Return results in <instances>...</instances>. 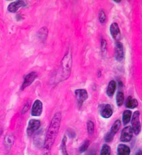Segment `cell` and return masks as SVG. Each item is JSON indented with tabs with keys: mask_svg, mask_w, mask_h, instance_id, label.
I'll return each instance as SVG.
<instances>
[{
	"mask_svg": "<svg viewBox=\"0 0 142 155\" xmlns=\"http://www.w3.org/2000/svg\"><path fill=\"white\" fill-rule=\"evenodd\" d=\"M61 120V113L59 112L56 113L53 116L50 125L48 129L44 146L46 154L48 155H50V150L54 143L56 138L57 136L60 127Z\"/></svg>",
	"mask_w": 142,
	"mask_h": 155,
	"instance_id": "1",
	"label": "cell"
},
{
	"mask_svg": "<svg viewBox=\"0 0 142 155\" xmlns=\"http://www.w3.org/2000/svg\"><path fill=\"white\" fill-rule=\"evenodd\" d=\"M72 56L71 51L69 50L64 56L62 61V81L68 79L72 71Z\"/></svg>",
	"mask_w": 142,
	"mask_h": 155,
	"instance_id": "2",
	"label": "cell"
},
{
	"mask_svg": "<svg viewBox=\"0 0 142 155\" xmlns=\"http://www.w3.org/2000/svg\"><path fill=\"white\" fill-rule=\"evenodd\" d=\"M133 133L138 135L141 131V124L140 122V112L138 110L134 112L131 121Z\"/></svg>",
	"mask_w": 142,
	"mask_h": 155,
	"instance_id": "3",
	"label": "cell"
},
{
	"mask_svg": "<svg viewBox=\"0 0 142 155\" xmlns=\"http://www.w3.org/2000/svg\"><path fill=\"white\" fill-rule=\"evenodd\" d=\"M40 122L36 119H31L29 121L26 133L27 136H32L35 131H37L40 127Z\"/></svg>",
	"mask_w": 142,
	"mask_h": 155,
	"instance_id": "4",
	"label": "cell"
},
{
	"mask_svg": "<svg viewBox=\"0 0 142 155\" xmlns=\"http://www.w3.org/2000/svg\"><path fill=\"white\" fill-rule=\"evenodd\" d=\"M43 111V103L39 100H36L32 106L31 115L34 117H39L42 114Z\"/></svg>",
	"mask_w": 142,
	"mask_h": 155,
	"instance_id": "5",
	"label": "cell"
},
{
	"mask_svg": "<svg viewBox=\"0 0 142 155\" xmlns=\"http://www.w3.org/2000/svg\"><path fill=\"white\" fill-rule=\"evenodd\" d=\"M133 136V131L131 127H124L120 135V140L123 142H128L131 141Z\"/></svg>",
	"mask_w": 142,
	"mask_h": 155,
	"instance_id": "6",
	"label": "cell"
},
{
	"mask_svg": "<svg viewBox=\"0 0 142 155\" xmlns=\"http://www.w3.org/2000/svg\"><path fill=\"white\" fill-rule=\"evenodd\" d=\"M124 57V47L121 42L117 41L115 47V58L118 62H121Z\"/></svg>",
	"mask_w": 142,
	"mask_h": 155,
	"instance_id": "7",
	"label": "cell"
},
{
	"mask_svg": "<svg viewBox=\"0 0 142 155\" xmlns=\"http://www.w3.org/2000/svg\"><path fill=\"white\" fill-rule=\"evenodd\" d=\"M100 115L104 119L110 118L113 114V109L109 104H103L100 107Z\"/></svg>",
	"mask_w": 142,
	"mask_h": 155,
	"instance_id": "8",
	"label": "cell"
},
{
	"mask_svg": "<svg viewBox=\"0 0 142 155\" xmlns=\"http://www.w3.org/2000/svg\"><path fill=\"white\" fill-rule=\"evenodd\" d=\"M37 74L35 72H31L27 74L24 78V81L21 85V89L24 90L25 88L30 86L37 78Z\"/></svg>",
	"mask_w": 142,
	"mask_h": 155,
	"instance_id": "9",
	"label": "cell"
},
{
	"mask_svg": "<svg viewBox=\"0 0 142 155\" xmlns=\"http://www.w3.org/2000/svg\"><path fill=\"white\" fill-rule=\"evenodd\" d=\"M78 104L79 107L82 106L83 103L88 98V93L85 89H77L75 92Z\"/></svg>",
	"mask_w": 142,
	"mask_h": 155,
	"instance_id": "10",
	"label": "cell"
},
{
	"mask_svg": "<svg viewBox=\"0 0 142 155\" xmlns=\"http://www.w3.org/2000/svg\"><path fill=\"white\" fill-rule=\"evenodd\" d=\"M110 32L112 38L116 42L119 41L121 38V32L117 23H113L110 26Z\"/></svg>",
	"mask_w": 142,
	"mask_h": 155,
	"instance_id": "11",
	"label": "cell"
},
{
	"mask_svg": "<svg viewBox=\"0 0 142 155\" xmlns=\"http://www.w3.org/2000/svg\"><path fill=\"white\" fill-rule=\"evenodd\" d=\"M26 5V2L24 1H15L9 5L8 10L10 12L14 13L16 12L19 9V8L25 6Z\"/></svg>",
	"mask_w": 142,
	"mask_h": 155,
	"instance_id": "12",
	"label": "cell"
},
{
	"mask_svg": "<svg viewBox=\"0 0 142 155\" xmlns=\"http://www.w3.org/2000/svg\"><path fill=\"white\" fill-rule=\"evenodd\" d=\"M117 151L118 155H129L131 153L130 148L124 144H119Z\"/></svg>",
	"mask_w": 142,
	"mask_h": 155,
	"instance_id": "13",
	"label": "cell"
},
{
	"mask_svg": "<svg viewBox=\"0 0 142 155\" xmlns=\"http://www.w3.org/2000/svg\"><path fill=\"white\" fill-rule=\"evenodd\" d=\"M117 87V83L114 80H112L109 82L108 88H107V91H106V93H107V95L109 97H112L114 96L115 91L116 90Z\"/></svg>",
	"mask_w": 142,
	"mask_h": 155,
	"instance_id": "14",
	"label": "cell"
},
{
	"mask_svg": "<svg viewBox=\"0 0 142 155\" xmlns=\"http://www.w3.org/2000/svg\"><path fill=\"white\" fill-rule=\"evenodd\" d=\"M138 105V101L136 99L132 98V97L129 96L127 97L126 103H125V106L126 107L129 108V109H134L135 107H137Z\"/></svg>",
	"mask_w": 142,
	"mask_h": 155,
	"instance_id": "15",
	"label": "cell"
},
{
	"mask_svg": "<svg viewBox=\"0 0 142 155\" xmlns=\"http://www.w3.org/2000/svg\"><path fill=\"white\" fill-rule=\"evenodd\" d=\"M132 116V112L130 110H126L123 113L122 120L124 125H126L131 120Z\"/></svg>",
	"mask_w": 142,
	"mask_h": 155,
	"instance_id": "16",
	"label": "cell"
},
{
	"mask_svg": "<svg viewBox=\"0 0 142 155\" xmlns=\"http://www.w3.org/2000/svg\"><path fill=\"white\" fill-rule=\"evenodd\" d=\"M48 34V30L47 27L42 28L38 32V37L41 41H45L47 39Z\"/></svg>",
	"mask_w": 142,
	"mask_h": 155,
	"instance_id": "17",
	"label": "cell"
},
{
	"mask_svg": "<svg viewBox=\"0 0 142 155\" xmlns=\"http://www.w3.org/2000/svg\"><path fill=\"white\" fill-rule=\"evenodd\" d=\"M120 127H121V121L120 120H117L114 122V124L112 125L110 133L114 136H115L120 130Z\"/></svg>",
	"mask_w": 142,
	"mask_h": 155,
	"instance_id": "18",
	"label": "cell"
},
{
	"mask_svg": "<svg viewBox=\"0 0 142 155\" xmlns=\"http://www.w3.org/2000/svg\"><path fill=\"white\" fill-rule=\"evenodd\" d=\"M124 95L122 92H118L116 96L117 104L118 107H121L124 104Z\"/></svg>",
	"mask_w": 142,
	"mask_h": 155,
	"instance_id": "19",
	"label": "cell"
},
{
	"mask_svg": "<svg viewBox=\"0 0 142 155\" xmlns=\"http://www.w3.org/2000/svg\"><path fill=\"white\" fill-rule=\"evenodd\" d=\"M66 141H67V138L65 136H64L63 137L61 145H60V149L63 155H68L67 152V149H66Z\"/></svg>",
	"mask_w": 142,
	"mask_h": 155,
	"instance_id": "20",
	"label": "cell"
},
{
	"mask_svg": "<svg viewBox=\"0 0 142 155\" xmlns=\"http://www.w3.org/2000/svg\"><path fill=\"white\" fill-rule=\"evenodd\" d=\"M111 147L107 144H104L101 148L100 155H111Z\"/></svg>",
	"mask_w": 142,
	"mask_h": 155,
	"instance_id": "21",
	"label": "cell"
},
{
	"mask_svg": "<svg viewBox=\"0 0 142 155\" xmlns=\"http://www.w3.org/2000/svg\"><path fill=\"white\" fill-rule=\"evenodd\" d=\"M89 145H90V141L89 140H86V141H84L79 148V152L81 153H83L86 152L88 149Z\"/></svg>",
	"mask_w": 142,
	"mask_h": 155,
	"instance_id": "22",
	"label": "cell"
},
{
	"mask_svg": "<svg viewBox=\"0 0 142 155\" xmlns=\"http://www.w3.org/2000/svg\"><path fill=\"white\" fill-rule=\"evenodd\" d=\"M87 131L88 133L90 135H92L94 133V124L92 121H88L87 124Z\"/></svg>",
	"mask_w": 142,
	"mask_h": 155,
	"instance_id": "23",
	"label": "cell"
},
{
	"mask_svg": "<svg viewBox=\"0 0 142 155\" xmlns=\"http://www.w3.org/2000/svg\"><path fill=\"white\" fill-rule=\"evenodd\" d=\"M105 18L106 17L104 11L103 10H101L99 13V21L101 23H104L105 21Z\"/></svg>",
	"mask_w": 142,
	"mask_h": 155,
	"instance_id": "24",
	"label": "cell"
},
{
	"mask_svg": "<svg viewBox=\"0 0 142 155\" xmlns=\"http://www.w3.org/2000/svg\"><path fill=\"white\" fill-rule=\"evenodd\" d=\"M5 142L6 145V147H11L13 144V140L11 137H10L9 136H8L5 139Z\"/></svg>",
	"mask_w": 142,
	"mask_h": 155,
	"instance_id": "25",
	"label": "cell"
},
{
	"mask_svg": "<svg viewBox=\"0 0 142 155\" xmlns=\"http://www.w3.org/2000/svg\"><path fill=\"white\" fill-rule=\"evenodd\" d=\"M114 136L110 132H109L108 133H107V134L105 135L104 137V140L106 142H110L114 139Z\"/></svg>",
	"mask_w": 142,
	"mask_h": 155,
	"instance_id": "26",
	"label": "cell"
},
{
	"mask_svg": "<svg viewBox=\"0 0 142 155\" xmlns=\"http://www.w3.org/2000/svg\"><path fill=\"white\" fill-rule=\"evenodd\" d=\"M107 50V42L105 39H102L101 41V51L102 53H105Z\"/></svg>",
	"mask_w": 142,
	"mask_h": 155,
	"instance_id": "27",
	"label": "cell"
},
{
	"mask_svg": "<svg viewBox=\"0 0 142 155\" xmlns=\"http://www.w3.org/2000/svg\"><path fill=\"white\" fill-rule=\"evenodd\" d=\"M135 155H142V153H141V150H140L138 151H137V152L136 153V154Z\"/></svg>",
	"mask_w": 142,
	"mask_h": 155,
	"instance_id": "28",
	"label": "cell"
},
{
	"mask_svg": "<svg viewBox=\"0 0 142 155\" xmlns=\"http://www.w3.org/2000/svg\"><path fill=\"white\" fill-rule=\"evenodd\" d=\"M114 2L117 3H121V1H114Z\"/></svg>",
	"mask_w": 142,
	"mask_h": 155,
	"instance_id": "29",
	"label": "cell"
}]
</instances>
